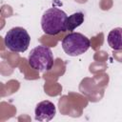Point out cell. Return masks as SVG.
Listing matches in <instances>:
<instances>
[{"mask_svg": "<svg viewBox=\"0 0 122 122\" xmlns=\"http://www.w3.org/2000/svg\"><path fill=\"white\" fill-rule=\"evenodd\" d=\"M90 39L80 32H71L62 40V48L70 56L83 54L90 49Z\"/></svg>", "mask_w": 122, "mask_h": 122, "instance_id": "obj_4", "label": "cell"}, {"mask_svg": "<svg viewBox=\"0 0 122 122\" xmlns=\"http://www.w3.org/2000/svg\"><path fill=\"white\" fill-rule=\"evenodd\" d=\"M109 46L114 51H122V28L112 29L107 38Z\"/></svg>", "mask_w": 122, "mask_h": 122, "instance_id": "obj_6", "label": "cell"}, {"mask_svg": "<svg viewBox=\"0 0 122 122\" xmlns=\"http://www.w3.org/2000/svg\"><path fill=\"white\" fill-rule=\"evenodd\" d=\"M30 66L38 71H48L53 66V54L49 47L40 45L33 48L29 54Z\"/></svg>", "mask_w": 122, "mask_h": 122, "instance_id": "obj_2", "label": "cell"}, {"mask_svg": "<svg viewBox=\"0 0 122 122\" xmlns=\"http://www.w3.org/2000/svg\"><path fill=\"white\" fill-rule=\"evenodd\" d=\"M4 42L10 51L15 52H24L30 46V36L24 28L14 27L8 30L5 35Z\"/></svg>", "mask_w": 122, "mask_h": 122, "instance_id": "obj_3", "label": "cell"}, {"mask_svg": "<svg viewBox=\"0 0 122 122\" xmlns=\"http://www.w3.org/2000/svg\"><path fill=\"white\" fill-rule=\"evenodd\" d=\"M84 22V14L80 11L71 14L67 19V30H73Z\"/></svg>", "mask_w": 122, "mask_h": 122, "instance_id": "obj_7", "label": "cell"}, {"mask_svg": "<svg viewBox=\"0 0 122 122\" xmlns=\"http://www.w3.org/2000/svg\"><path fill=\"white\" fill-rule=\"evenodd\" d=\"M35 119L38 121H50L51 120L55 113L56 108L54 104L49 100H44L39 102L35 107Z\"/></svg>", "mask_w": 122, "mask_h": 122, "instance_id": "obj_5", "label": "cell"}, {"mask_svg": "<svg viewBox=\"0 0 122 122\" xmlns=\"http://www.w3.org/2000/svg\"><path fill=\"white\" fill-rule=\"evenodd\" d=\"M68 16L65 11L58 8H51L47 10L41 18V27L45 33L49 35H56L67 30Z\"/></svg>", "mask_w": 122, "mask_h": 122, "instance_id": "obj_1", "label": "cell"}]
</instances>
